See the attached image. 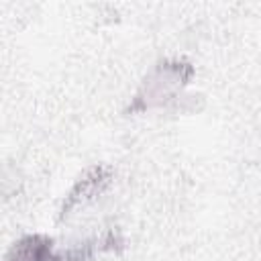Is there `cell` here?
<instances>
[{"instance_id":"cell-3","label":"cell","mask_w":261,"mask_h":261,"mask_svg":"<svg viewBox=\"0 0 261 261\" xmlns=\"http://www.w3.org/2000/svg\"><path fill=\"white\" fill-rule=\"evenodd\" d=\"M55 253V241L49 234L33 232L20 237L8 251L6 261H49Z\"/></svg>"},{"instance_id":"cell-4","label":"cell","mask_w":261,"mask_h":261,"mask_svg":"<svg viewBox=\"0 0 261 261\" xmlns=\"http://www.w3.org/2000/svg\"><path fill=\"white\" fill-rule=\"evenodd\" d=\"M98 249V241H84L65 251H55L49 261H92Z\"/></svg>"},{"instance_id":"cell-1","label":"cell","mask_w":261,"mask_h":261,"mask_svg":"<svg viewBox=\"0 0 261 261\" xmlns=\"http://www.w3.org/2000/svg\"><path fill=\"white\" fill-rule=\"evenodd\" d=\"M196 67L186 59H163L143 80L137 94L124 108V114L147 112L175 100L177 94L194 80Z\"/></svg>"},{"instance_id":"cell-2","label":"cell","mask_w":261,"mask_h":261,"mask_svg":"<svg viewBox=\"0 0 261 261\" xmlns=\"http://www.w3.org/2000/svg\"><path fill=\"white\" fill-rule=\"evenodd\" d=\"M114 179V169L108 163H94L90 165L77 179L75 184L69 188V192L65 194L61 206H59V214H57V222L67 220L77 208L92 204L94 200H98L112 184Z\"/></svg>"}]
</instances>
